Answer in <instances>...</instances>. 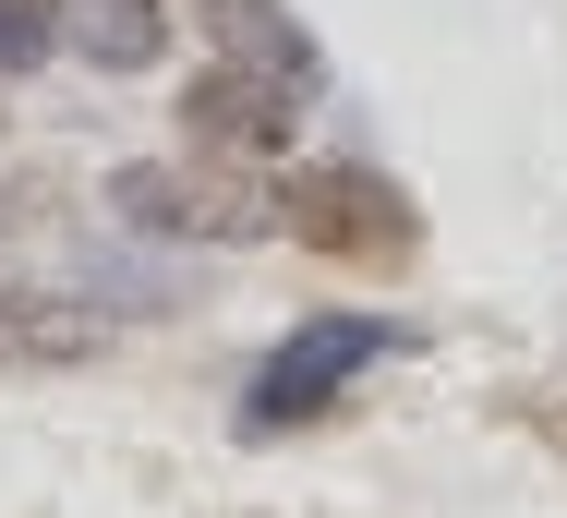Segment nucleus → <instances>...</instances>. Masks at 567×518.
Returning a JSON list of instances; mask_svg holds the SVG:
<instances>
[{
    "label": "nucleus",
    "instance_id": "4",
    "mask_svg": "<svg viewBox=\"0 0 567 518\" xmlns=\"http://www.w3.org/2000/svg\"><path fill=\"white\" fill-rule=\"evenodd\" d=\"M290 121H302V97L290 85H266V73H229V61H206L194 85H182V133L206 145V157H278L290 145Z\"/></svg>",
    "mask_w": 567,
    "mask_h": 518
},
{
    "label": "nucleus",
    "instance_id": "6",
    "mask_svg": "<svg viewBox=\"0 0 567 518\" xmlns=\"http://www.w3.org/2000/svg\"><path fill=\"white\" fill-rule=\"evenodd\" d=\"M61 12H73V49L97 73H145L169 49V0H61Z\"/></svg>",
    "mask_w": 567,
    "mask_h": 518
},
{
    "label": "nucleus",
    "instance_id": "2",
    "mask_svg": "<svg viewBox=\"0 0 567 518\" xmlns=\"http://www.w3.org/2000/svg\"><path fill=\"white\" fill-rule=\"evenodd\" d=\"M386 350H411V325H386V313H315V325H290V338L266 350V374L241 386V434H302V422L327 411L339 386H362Z\"/></svg>",
    "mask_w": 567,
    "mask_h": 518
},
{
    "label": "nucleus",
    "instance_id": "3",
    "mask_svg": "<svg viewBox=\"0 0 567 518\" xmlns=\"http://www.w3.org/2000/svg\"><path fill=\"white\" fill-rule=\"evenodd\" d=\"M121 229H145V241H254L278 194L241 169V157H145V169H121L110 182Z\"/></svg>",
    "mask_w": 567,
    "mask_h": 518
},
{
    "label": "nucleus",
    "instance_id": "1",
    "mask_svg": "<svg viewBox=\"0 0 567 518\" xmlns=\"http://www.w3.org/2000/svg\"><path fill=\"white\" fill-rule=\"evenodd\" d=\"M278 229H290L302 253H327V266H374V278H399V266L423 253V206H411L386 169H362V157L290 169V182H278Z\"/></svg>",
    "mask_w": 567,
    "mask_h": 518
},
{
    "label": "nucleus",
    "instance_id": "7",
    "mask_svg": "<svg viewBox=\"0 0 567 518\" xmlns=\"http://www.w3.org/2000/svg\"><path fill=\"white\" fill-rule=\"evenodd\" d=\"M49 37H61V0H0V73L49 61Z\"/></svg>",
    "mask_w": 567,
    "mask_h": 518
},
{
    "label": "nucleus",
    "instance_id": "5",
    "mask_svg": "<svg viewBox=\"0 0 567 518\" xmlns=\"http://www.w3.org/2000/svg\"><path fill=\"white\" fill-rule=\"evenodd\" d=\"M194 24H206V49H218L229 73H266V85H290V97L327 85V49H315V24H302L290 0H194Z\"/></svg>",
    "mask_w": 567,
    "mask_h": 518
}]
</instances>
